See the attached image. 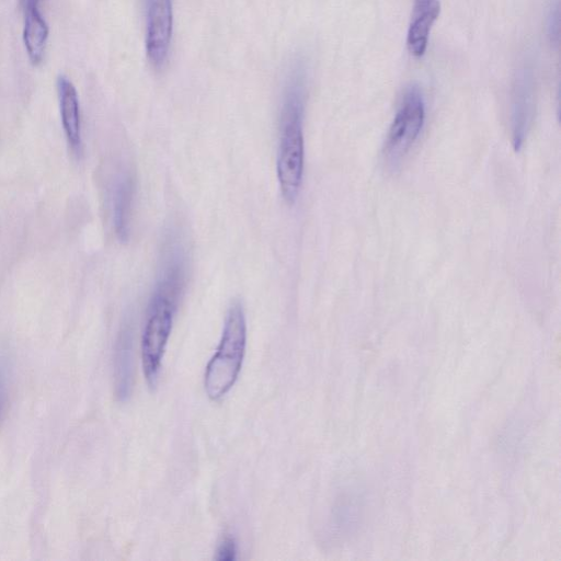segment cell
Here are the masks:
<instances>
[{
  "label": "cell",
  "instance_id": "cell-4",
  "mask_svg": "<svg viewBox=\"0 0 561 561\" xmlns=\"http://www.w3.org/2000/svg\"><path fill=\"white\" fill-rule=\"evenodd\" d=\"M172 25V0H146V51L156 69L167 61Z\"/></svg>",
  "mask_w": 561,
  "mask_h": 561
},
{
  "label": "cell",
  "instance_id": "cell-2",
  "mask_svg": "<svg viewBox=\"0 0 561 561\" xmlns=\"http://www.w3.org/2000/svg\"><path fill=\"white\" fill-rule=\"evenodd\" d=\"M247 345V320L240 300H233L226 313L219 344L209 359L204 385L211 400H219L232 388L240 374Z\"/></svg>",
  "mask_w": 561,
  "mask_h": 561
},
{
  "label": "cell",
  "instance_id": "cell-7",
  "mask_svg": "<svg viewBox=\"0 0 561 561\" xmlns=\"http://www.w3.org/2000/svg\"><path fill=\"white\" fill-rule=\"evenodd\" d=\"M134 355L133 334L129 325H125L118 333L114 348V387L118 400L128 398L133 388Z\"/></svg>",
  "mask_w": 561,
  "mask_h": 561
},
{
  "label": "cell",
  "instance_id": "cell-3",
  "mask_svg": "<svg viewBox=\"0 0 561 561\" xmlns=\"http://www.w3.org/2000/svg\"><path fill=\"white\" fill-rule=\"evenodd\" d=\"M425 119V106L421 91L410 87L390 125L383 146L386 163L396 169L417 140Z\"/></svg>",
  "mask_w": 561,
  "mask_h": 561
},
{
  "label": "cell",
  "instance_id": "cell-5",
  "mask_svg": "<svg viewBox=\"0 0 561 561\" xmlns=\"http://www.w3.org/2000/svg\"><path fill=\"white\" fill-rule=\"evenodd\" d=\"M440 12L439 0H414L407 46L414 57L424 55L430 33Z\"/></svg>",
  "mask_w": 561,
  "mask_h": 561
},
{
  "label": "cell",
  "instance_id": "cell-1",
  "mask_svg": "<svg viewBox=\"0 0 561 561\" xmlns=\"http://www.w3.org/2000/svg\"><path fill=\"white\" fill-rule=\"evenodd\" d=\"M301 69H295L284 90L279 113V140L276 173L280 194L288 205L295 204L300 192L304 164V113L306 89Z\"/></svg>",
  "mask_w": 561,
  "mask_h": 561
},
{
  "label": "cell",
  "instance_id": "cell-6",
  "mask_svg": "<svg viewBox=\"0 0 561 561\" xmlns=\"http://www.w3.org/2000/svg\"><path fill=\"white\" fill-rule=\"evenodd\" d=\"M61 123L71 149L79 153L82 147L80 105L73 83L65 76L57 79Z\"/></svg>",
  "mask_w": 561,
  "mask_h": 561
},
{
  "label": "cell",
  "instance_id": "cell-8",
  "mask_svg": "<svg viewBox=\"0 0 561 561\" xmlns=\"http://www.w3.org/2000/svg\"><path fill=\"white\" fill-rule=\"evenodd\" d=\"M23 9V42L31 62L38 65L43 59L47 43L48 25L38 9V4L25 5Z\"/></svg>",
  "mask_w": 561,
  "mask_h": 561
},
{
  "label": "cell",
  "instance_id": "cell-9",
  "mask_svg": "<svg viewBox=\"0 0 561 561\" xmlns=\"http://www.w3.org/2000/svg\"><path fill=\"white\" fill-rule=\"evenodd\" d=\"M134 197V181L127 175H121L113 187V222L117 238L125 242L129 237L130 211Z\"/></svg>",
  "mask_w": 561,
  "mask_h": 561
},
{
  "label": "cell",
  "instance_id": "cell-11",
  "mask_svg": "<svg viewBox=\"0 0 561 561\" xmlns=\"http://www.w3.org/2000/svg\"><path fill=\"white\" fill-rule=\"evenodd\" d=\"M4 393H5V378H4V373L2 371V369H0V414H1L2 405H3V401H4Z\"/></svg>",
  "mask_w": 561,
  "mask_h": 561
},
{
  "label": "cell",
  "instance_id": "cell-10",
  "mask_svg": "<svg viewBox=\"0 0 561 561\" xmlns=\"http://www.w3.org/2000/svg\"><path fill=\"white\" fill-rule=\"evenodd\" d=\"M237 557V542L230 535H225L220 540L217 550L216 559L220 561H231Z\"/></svg>",
  "mask_w": 561,
  "mask_h": 561
}]
</instances>
